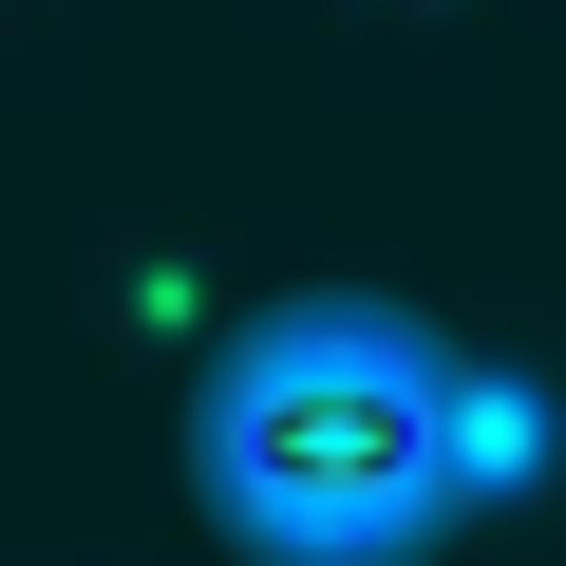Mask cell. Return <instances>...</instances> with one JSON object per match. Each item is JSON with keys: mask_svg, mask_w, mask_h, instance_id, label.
<instances>
[{"mask_svg": "<svg viewBox=\"0 0 566 566\" xmlns=\"http://www.w3.org/2000/svg\"><path fill=\"white\" fill-rule=\"evenodd\" d=\"M208 472L264 547L303 566H378L434 491H453V378L397 322H264L208 397Z\"/></svg>", "mask_w": 566, "mask_h": 566, "instance_id": "6da1fadb", "label": "cell"}]
</instances>
